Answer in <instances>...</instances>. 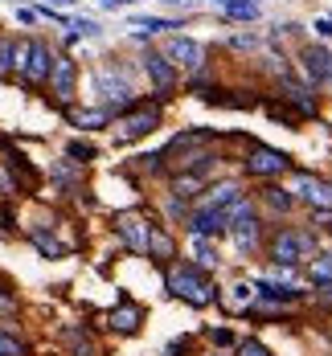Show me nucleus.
<instances>
[{
    "label": "nucleus",
    "instance_id": "nucleus-1",
    "mask_svg": "<svg viewBox=\"0 0 332 356\" xmlns=\"http://www.w3.org/2000/svg\"><path fill=\"white\" fill-rule=\"evenodd\" d=\"M168 291L184 303H193V307L214 303V283H210V275L201 266H173L168 270Z\"/></svg>",
    "mask_w": 332,
    "mask_h": 356
},
{
    "label": "nucleus",
    "instance_id": "nucleus-2",
    "mask_svg": "<svg viewBox=\"0 0 332 356\" xmlns=\"http://www.w3.org/2000/svg\"><path fill=\"white\" fill-rule=\"evenodd\" d=\"M95 90H99L103 99H111L115 107H127V103L136 99V90H132V82H127L123 74L115 70V66H99V70H95Z\"/></svg>",
    "mask_w": 332,
    "mask_h": 356
},
{
    "label": "nucleus",
    "instance_id": "nucleus-3",
    "mask_svg": "<svg viewBox=\"0 0 332 356\" xmlns=\"http://www.w3.org/2000/svg\"><path fill=\"white\" fill-rule=\"evenodd\" d=\"M308 250H312V238H308V234L283 229V234L271 242V258H275V266H295V262L308 258Z\"/></svg>",
    "mask_w": 332,
    "mask_h": 356
},
{
    "label": "nucleus",
    "instance_id": "nucleus-4",
    "mask_svg": "<svg viewBox=\"0 0 332 356\" xmlns=\"http://www.w3.org/2000/svg\"><path fill=\"white\" fill-rule=\"evenodd\" d=\"M164 58H168L173 66L197 70V66L205 62V45H201V41H193V37H168V45H164Z\"/></svg>",
    "mask_w": 332,
    "mask_h": 356
},
{
    "label": "nucleus",
    "instance_id": "nucleus-5",
    "mask_svg": "<svg viewBox=\"0 0 332 356\" xmlns=\"http://www.w3.org/2000/svg\"><path fill=\"white\" fill-rule=\"evenodd\" d=\"M242 205V184H234V180H221L214 188H205V197H201V205L197 209H218V213H234Z\"/></svg>",
    "mask_w": 332,
    "mask_h": 356
},
{
    "label": "nucleus",
    "instance_id": "nucleus-6",
    "mask_svg": "<svg viewBox=\"0 0 332 356\" xmlns=\"http://www.w3.org/2000/svg\"><path fill=\"white\" fill-rule=\"evenodd\" d=\"M246 172L251 177H279V172H287V156L275 147H255L246 156Z\"/></svg>",
    "mask_w": 332,
    "mask_h": 356
},
{
    "label": "nucleus",
    "instance_id": "nucleus-7",
    "mask_svg": "<svg viewBox=\"0 0 332 356\" xmlns=\"http://www.w3.org/2000/svg\"><path fill=\"white\" fill-rule=\"evenodd\" d=\"M230 234H234L238 250H255V242H258V217L251 213V205H238V209L230 213Z\"/></svg>",
    "mask_w": 332,
    "mask_h": 356
},
{
    "label": "nucleus",
    "instance_id": "nucleus-8",
    "mask_svg": "<svg viewBox=\"0 0 332 356\" xmlns=\"http://www.w3.org/2000/svg\"><path fill=\"white\" fill-rule=\"evenodd\" d=\"M54 66H58V58L49 54V45H41V41H33V49H29V62H25V78L29 82H49L54 78Z\"/></svg>",
    "mask_w": 332,
    "mask_h": 356
},
{
    "label": "nucleus",
    "instance_id": "nucleus-9",
    "mask_svg": "<svg viewBox=\"0 0 332 356\" xmlns=\"http://www.w3.org/2000/svg\"><path fill=\"white\" fill-rule=\"evenodd\" d=\"M299 62H303V74H308L312 82H332V54L324 45H308V49L299 54Z\"/></svg>",
    "mask_w": 332,
    "mask_h": 356
},
{
    "label": "nucleus",
    "instance_id": "nucleus-10",
    "mask_svg": "<svg viewBox=\"0 0 332 356\" xmlns=\"http://www.w3.org/2000/svg\"><path fill=\"white\" fill-rule=\"evenodd\" d=\"M144 70H148L152 86H156L160 95H168V90L177 86V66H173L164 54H148V58H144Z\"/></svg>",
    "mask_w": 332,
    "mask_h": 356
},
{
    "label": "nucleus",
    "instance_id": "nucleus-11",
    "mask_svg": "<svg viewBox=\"0 0 332 356\" xmlns=\"http://www.w3.org/2000/svg\"><path fill=\"white\" fill-rule=\"evenodd\" d=\"M115 229H119V238H123L132 250H148L152 246V229H148L136 213H119V225H115Z\"/></svg>",
    "mask_w": 332,
    "mask_h": 356
},
{
    "label": "nucleus",
    "instance_id": "nucleus-12",
    "mask_svg": "<svg viewBox=\"0 0 332 356\" xmlns=\"http://www.w3.org/2000/svg\"><path fill=\"white\" fill-rule=\"evenodd\" d=\"M156 119H160V115H156V111H132V115H127V119H119V131H115V136H119V140L127 143V140H140V136H148V131H152V127H156Z\"/></svg>",
    "mask_w": 332,
    "mask_h": 356
},
{
    "label": "nucleus",
    "instance_id": "nucleus-13",
    "mask_svg": "<svg viewBox=\"0 0 332 356\" xmlns=\"http://www.w3.org/2000/svg\"><path fill=\"white\" fill-rule=\"evenodd\" d=\"M230 229V213H218V209H197L193 213V234L197 238H218Z\"/></svg>",
    "mask_w": 332,
    "mask_h": 356
},
{
    "label": "nucleus",
    "instance_id": "nucleus-14",
    "mask_svg": "<svg viewBox=\"0 0 332 356\" xmlns=\"http://www.w3.org/2000/svg\"><path fill=\"white\" fill-rule=\"evenodd\" d=\"M210 168H214V160H210V156H193V168H189L184 177H177V193H181V197L197 193V188L205 184V177H210Z\"/></svg>",
    "mask_w": 332,
    "mask_h": 356
},
{
    "label": "nucleus",
    "instance_id": "nucleus-15",
    "mask_svg": "<svg viewBox=\"0 0 332 356\" xmlns=\"http://www.w3.org/2000/svg\"><path fill=\"white\" fill-rule=\"evenodd\" d=\"M54 95H58V103H70L74 95V62L70 58H58V66H54Z\"/></svg>",
    "mask_w": 332,
    "mask_h": 356
},
{
    "label": "nucleus",
    "instance_id": "nucleus-16",
    "mask_svg": "<svg viewBox=\"0 0 332 356\" xmlns=\"http://www.w3.org/2000/svg\"><path fill=\"white\" fill-rule=\"evenodd\" d=\"M295 193L303 197V201H312L316 209H332V188H324V184H316V180H295Z\"/></svg>",
    "mask_w": 332,
    "mask_h": 356
},
{
    "label": "nucleus",
    "instance_id": "nucleus-17",
    "mask_svg": "<svg viewBox=\"0 0 332 356\" xmlns=\"http://www.w3.org/2000/svg\"><path fill=\"white\" fill-rule=\"evenodd\" d=\"M189 254H193V262H197L201 270L218 266V250L210 246V238H197V234H193V242H189Z\"/></svg>",
    "mask_w": 332,
    "mask_h": 356
},
{
    "label": "nucleus",
    "instance_id": "nucleus-18",
    "mask_svg": "<svg viewBox=\"0 0 332 356\" xmlns=\"http://www.w3.org/2000/svg\"><path fill=\"white\" fill-rule=\"evenodd\" d=\"M111 323H115L119 332H136V327H140V307H136V303H119L115 316H111Z\"/></svg>",
    "mask_w": 332,
    "mask_h": 356
},
{
    "label": "nucleus",
    "instance_id": "nucleus-19",
    "mask_svg": "<svg viewBox=\"0 0 332 356\" xmlns=\"http://www.w3.org/2000/svg\"><path fill=\"white\" fill-rule=\"evenodd\" d=\"M226 17H230V21H258L262 8H258V0H238V4L226 8Z\"/></svg>",
    "mask_w": 332,
    "mask_h": 356
},
{
    "label": "nucleus",
    "instance_id": "nucleus-20",
    "mask_svg": "<svg viewBox=\"0 0 332 356\" xmlns=\"http://www.w3.org/2000/svg\"><path fill=\"white\" fill-rule=\"evenodd\" d=\"M127 29H148V33H160V29H177V21H164V17H127Z\"/></svg>",
    "mask_w": 332,
    "mask_h": 356
},
{
    "label": "nucleus",
    "instance_id": "nucleus-21",
    "mask_svg": "<svg viewBox=\"0 0 332 356\" xmlns=\"http://www.w3.org/2000/svg\"><path fill=\"white\" fill-rule=\"evenodd\" d=\"M262 197H267V205H271L275 213H287V209H292V205H295V197H292V193H287V188H267Z\"/></svg>",
    "mask_w": 332,
    "mask_h": 356
},
{
    "label": "nucleus",
    "instance_id": "nucleus-22",
    "mask_svg": "<svg viewBox=\"0 0 332 356\" xmlns=\"http://www.w3.org/2000/svg\"><path fill=\"white\" fill-rule=\"evenodd\" d=\"M13 70H17V45L13 41H0V74L8 78Z\"/></svg>",
    "mask_w": 332,
    "mask_h": 356
},
{
    "label": "nucleus",
    "instance_id": "nucleus-23",
    "mask_svg": "<svg viewBox=\"0 0 332 356\" xmlns=\"http://www.w3.org/2000/svg\"><path fill=\"white\" fill-rule=\"evenodd\" d=\"M74 123L78 127H99V123H107V111H78Z\"/></svg>",
    "mask_w": 332,
    "mask_h": 356
},
{
    "label": "nucleus",
    "instance_id": "nucleus-24",
    "mask_svg": "<svg viewBox=\"0 0 332 356\" xmlns=\"http://www.w3.org/2000/svg\"><path fill=\"white\" fill-rule=\"evenodd\" d=\"M148 254L168 258V254H173V242H168V238H160V234H152V246H148Z\"/></svg>",
    "mask_w": 332,
    "mask_h": 356
},
{
    "label": "nucleus",
    "instance_id": "nucleus-25",
    "mask_svg": "<svg viewBox=\"0 0 332 356\" xmlns=\"http://www.w3.org/2000/svg\"><path fill=\"white\" fill-rule=\"evenodd\" d=\"M25 348H21V340H13V336H4L0 332V356H21Z\"/></svg>",
    "mask_w": 332,
    "mask_h": 356
},
{
    "label": "nucleus",
    "instance_id": "nucleus-26",
    "mask_svg": "<svg viewBox=\"0 0 332 356\" xmlns=\"http://www.w3.org/2000/svg\"><path fill=\"white\" fill-rule=\"evenodd\" d=\"M66 152H70V160H95V147L90 143H70Z\"/></svg>",
    "mask_w": 332,
    "mask_h": 356
},
{
    "label": "nucleus",
    "instance_id": "nucleus-27",
    "mask_svg": "<svg viewBox=\"0 0 332 356\" xmlns=\"http://www.w3.org/2000/svg\"><path fill=\"white\" fill-rule=\"evenodd\" d=\"M238 356H271V353H267L258 340H242V344H238Z\"/></svg>",
    "mask_w": 332,
    "mask_h": 356
},
{
    "label": "nucleus",
    "instance_id": "nucleus-28",
    "mask_svg": "<svg viewBox=\"0 0 332 356\" xmlns=\"http://www.w3.org/2000/svg\"><path fill=\"white\" fill-rule=\"evenodd\" d=\"M251 299H255V286H251V283L234 286V303H251Z\"/></svg>",
    "mask_w": 332,
    "mask_h": 356
},
{
    "label": "nucleus",
    "instance_id": "nucleus-29",
    "mask_svg": "<svg viewBox=\"0 0 332 356\" xmlns=\"http://www.w3.org/2000/svg\"><path fill=\"white\" fill-rule=\"evenodd\" d=\"M312 221H316L320 229H332V209H312Z\"/></svg>",
    "mask_w": 332,
    "mask_h": 356
},
{
    "label": "nucleus",
    "instance_id": "nucleus-30",
    "mask_svg": "<svg viewBox=\"0 0 332 356\" xmlns=\"http://www.w3.org/2000/svg\"><path fill=\"white\" fill-rule=\"evenodd\" d=\"M74 33H86V37H95V33H99V25L82 17V21H74Z\"/></svg>",
    "mask_w": 332,
    "mask_h": 356
},
{
    "label": "nucleus",
    "instance_id": "nucleus-31",
    "mask_svg": "<svg viewBox=\"0 0 332 356\" xmlns=\"http://www.w3.org/2000/svg\"><path fill=\"white\" fill-rule=\"evenodd\" d=\"M230 45H234V49H251V45H258V37H255V33H246V37H234Z\"/></svg>",
    "mask_w": 332,
    "mask_h": 356
},
{
    "label": "nucleus",
    "instance_id": "nucleus-32",
    "mask_svg": "<svg viewBox=\"0 0 332 356\" xmlns=\"http://www.w3.org/2000/svg\"><path fill=\"white\" fill-rule=\"evenodd\" d=\"M312 29H316V33H320V37H332V17H320V21H316Z\"/></svg>",
    "mask_w": 332,
    "mask_h": 356
},
{
    "label": "nucleus",
    "instance_id": "nucleus-33",
    "mask_svg": "<svg viewBox=\"0 0 332 356\" xmlns=\"http://www.w3.org/2000/svg\"><path fill=\"white\" fill-rule=\"evenodd\" d=\"M160 4H168V8H184V13L197 8V0H160Z\"/></svg>",
    "mask_w": 332,
    "mask_h": 356
},
{
    "label": "nucleus",
    "instance_id": "nucleus-34",
    "mask_svg": "<svg viewBox=\"0 0 332 356\" xmlns=\"http://www.w3.org/2000/svg\"><path fill=\"white\" fill-rule=\"evenodd\" d=\"M210 4H214V8H221V13H226V8H230V4H238V0H210Z\"/></svg>",
    "mask_w": 332,
    "mask_h": 356
},
{
    "label": "nucleus",
    "instance_id": "nucleus-35",
    "mask_svg": "<svg viewBox=\"0 0 332 356\" xmlns=\"http://www.w3.org/2000/svg\"><path fill=\"white\" fill-rule=\"evenodd\" d=\"M103 4H107V8H119V4H127V0H103Z\"/></svg>",
    "mask_w": 332,
    "mask_h": 356
},
{
    "label": "nucleus",
    "instance_id": "nucleus-36",
    "mask_svg": "<svg viewBox=\"0 0 332 356\" xmlns=\"http://www.w3.org/2000/svg\"><path fill=\"white\" fill-rule=\"evenodd\" d=\"M54 4H62V8H70V4H74V0H54Z\"/></svg>",
    "mask_w": 332,
    "mask_h": 356
},
{
    "label": "nucleus",
    "instance_id": "nucleus-37",
    "mask_svg": "<svg viewBox=\"0 0 332 356\" xmlns=\"http://www.w3.org/2000/svg\"><path fill=\"white\" fill-rule=\"evenodd\" d=\"M329 262H332V254H329Z\"/></svg>",
    "mask_w": 332,
    "mask_h": 356
}]
</instances>
